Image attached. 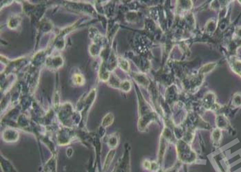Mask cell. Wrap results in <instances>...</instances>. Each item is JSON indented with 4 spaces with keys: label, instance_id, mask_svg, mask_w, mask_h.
<instances>
[{
    "label": "cell",
    "instance_id": "277c9868",
    "mask_svg": "<svg viewBox=\"0 0 241 172\" xmlns=\"http://www.w3.org/2000/svg\"><path fill=\"white\" fill-rule=\"evenodd\" d=\"M216 66L215 63H208L203 66L200 70V72L201 74H207L214 68Z\"/></svg>",
    "mask_w": 241,
    "mask_h": 172
},
{
    "label": "cell",
    "instance_id": "5b68a950",
    "mask_svg": "<svg viewBox=\"0 0 241 172\" xmlns=\"http://www.w3.org/2000/svg\"><path fill=\"white\" fill-rule=\"evenodd\" d=\"M114 153H115V152H114V150H112V151H111L109 153H108V155H107V158L106 159V162H105V164H104L105 169H106L107 167H108V166H109L110 164L111 163V162H112V159H113Z\"/></svg>",
    "mask_w": 241,
    "mask_h": 172
},
{
    "label": "cell",
    "instance_id": "8992f818",
    "mask_svg": "<svg viewBox=\"0 0 241 172\" xmlns=\"http://www.w3.org/2000/svg\"><path fill=\"white\" fill-rule=\"evenodd\" d=\"M119 64H120V66L121 67V68L123 69L124 70H125V71H128V70H129V65H128V61L125 60V59H120L119 61Z\"/></svg>",
    "mask_w": 241,
    "mask_h": 172
},
{
    "label": "cell",
    "instance_id": "7a4b0ae2",
    "mask_svg": "<svg viewBox=\"0 0 241 172\" xmlns=\"http://www.w3.org/2000/svg\"><path fill=\"white\" fill-rule=\"evenodd\" d=\"M203 102L204 107H205L206 110H212L213 108H215V110L218 109L217 106H216V103L214 94L209 92L205 94V97L203 98Z\"/></svg>",
    "mask_w": 241,
    "mask_h": 172
},
{
    "label": "cell",
    "instance_id": "52a82bcc",
    "mask_svg": "<svg viewBox=\"0 0 241 172\" xmlns=\"http://www.w3.org/2000/svg\"><path fill=\"white\" fill-rule=\"evenodd\" d=\"M151 166H152V162H149L148 161H146L143 162V167L147 170H151Z\"/></svg>",
    "mask_w": 241,
    "mask_h": 172
},
{
    "label": "cell",
    "instance_id": "3957f363",
    "mask_svg": "<svg viewBox=\"0 0 241 172\" xmlns=\"http://www.w3.org/2000/svg\"><path fill=\"white\" fill-rule=\"evenodd\" d=\"M222 138V133L220 129L216 128L213 130L212 133V139L214 144H219Z\"/></svg>",
    "mask_w": 241,
    "mask_h": 172
},
{
    "label": "cell",
    "instance_id": "6da1fadb",
    "mask_svg": "<svg viewBox=\"0 0 241 172\" xmlns=\"http://www.w3.org/2000/svg\"><path fill=\"white\" fill-rule=\"evenodd\" d=\"M177 152L178 158L181 162L185 164H192L196 160V154L183 140H178L177 144Z\"/></svg>",
    "mask_w": 241,
    "mask_h": 172
}]
</instances>
